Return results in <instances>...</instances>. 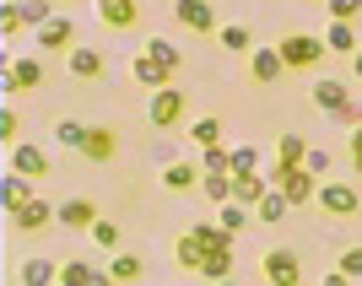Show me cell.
I'll use <instances>...</instances> for the list:
<instances>
[{
  "label": "cell",
  "instance_id": "obj_1",
  "mask_svg": "<svg viewBox=\"0 0 362 286\" xmlns=\"http://www.w3.org/2000/svg\"><path fill=\"white\" fill-rule=\"evenodd\" d=\"M276 54H281L287 71H308V65H319L330 49H325V38H314V32H287V38L276 44Z\"/></svg>",
  "mask_w": 362,
  "mask_h": 286
},
{
  "label": "cell",
  "instance_id": "obj_2",
  "mask_svg": "<svg viewBox=\"0 0 362 286\" xmlns=\"http://www.w3.org/2000/svg\"><path fill=\"white\" fill-rule=\"evenodd\" d=\"M325 216H357L362 211V189H351V184H341V179H330V184H319V200H314Z\"/></svg>",
  "mask_w": 362,
  "mask_h": 286
},
{
  "label": "cell",
  "instance_id": "obj_3",
  "mask_svg": "<svg viewBox=\"0 0 362 286\" xmlns=\"http://www.w3.org/2000/svg\"><path fill=\"white\" fill-rule=\"evenodd\" d=\"M271 189H281V195H287L292 211H298V205H308V200H319V179L308 173V167H298V173H281V167H276V173H271Z\"/></svg>",
  "mask_w": 362,
  "mask_h": 286
},
{
  "label": "cell",
  "instance_id": "obj_4",
  "mask_svg": "<svg viewBox=\"0 0 362 286\" xmlns=\"http://www.w3.org/2000/svg\"><path fill=\"white\" fill-rule=\"evenodd\" d=\"M44 87V60H11L0 76V97H16V92H38Z\"/></svg>",
  "mask_w": 362,
  "mask_h": 286
},
{
  "label": "cell",
  "instance_id": "obj_5",
  "mask_svg": "<svg viewBox=\"0 0 362 286\" xmlns=\"http://www.w3.org/2000/svg\"><path fill=\"white\" fill-rule=\"evenodd\" d=\"M259 275H265L271 286H298L303 281V265H298L292 249H271V254L259 259Z\"/></svg>",
  "mask_w": 362,
  "mask_h": 286
},
{
  "label": "cell",
  "instance_id": "obj_6",
  "mask_svg": "<svg viewBox=\"0 0 362 286\" xmlns=\"http://www.w3.org/2000/svg\"><path fill=\"white\" fill-rule=\"evenodd\" d=\"M146 119L157 124V130H173V124L184 119V92H179V87H163V92H151V103H146Z\"/></svg>",
  "mask_w": 362,
  "mask_h": 286
},
{
  "label": "cell",
  "instance_id": "obj_7",
  "mask_svg": "<svg viewBox=\"0 0 362 286\" xmlns=\"http://www.w3.org/2000/svg\"><path fill=\"white\" fill-rule=\"evenodd\" d=\"M206 254H211V243H206V232H200V227H189V232L173 243V265H179V270H189V275H200Z\"/></svg>",
  "mask_w": 362,
  "mask_h": 286
},
{
  "label": "cell",
  "instance_id": "obj_8",
  "mask_svg": "<svg viewBox=\"0 0 362 286\" xmlns=\"http://www.w3.org/2000/svg\"><path fill=\"white\" fill-rule=\"evenodd\" d=\"M87 162H114L119 157V130H108V124H92L87 130V146H81Z\"/></svg>",
  "mask_w": 362,
  "mask_h": 286
},
{
  "label": "cell",
  "instance_id": "obj_9",
  "mask_svg": "<svg viewBox=\"0 0 362 286\" xmlns=\"http://www.w3.org/2000/svg\"><path fill=\"white\" fill-rule=\"evenodd\" d=\"M281 76H287V65H281L276 49H255V54H249V81H255V87H276Z\"/></svg>",
  "mask_w": 362,
  "mask_h": 286
},
{
  "label": "cell",
  "instance_id": "obj_10",
  "mask_svg": "<svg viewBox=\"0 0 362 286\" xmlns=\"http://www.w3.org/2000/svg\"><path fill=\"white\" fill-rule=\"evenodd\" d=\"M173 16H179L189 32H222V28H216V6H206V0H179Z\"/></svg>",
  "mask_w": 362,
  "mask_h": 286
},
{
  "label": "cell",
  "instance_id": "obj_11",
  "mask_svg": "<svg viewBox=\"0 0 362 286\" xmlns=\"http://www.w3.org/2000/svg\"><path fill=\"white\" fill-rule=\"evenodd\" d=\"M11 173H22V179H44V173H49V151L44 146H33V141H22V146H16L11 151Z\"/></svg>",
  "mask_w": 362,
  "mask_h": 286
},
{
  "label": "cell",
  "instance_id": "obj_12",
  "mask_svg": "<svg viewBox=\"0 0 362 286\" xmlns=\"http://www.w3.org/2000/svg\"><path fill=\"white\" fill-rule=\"evenodd\" d=\"M54 211H60V205H49V200L33 195L22 211H11V227H16V232H44V227L54 222Z\"/></svg>",
  "mask_w": 362,
  "mask_h": 286
},
{
  "label": "cell",
  "instance_id": "obj_13",
  "mask_svg": "<svg viewBox=\"0 0 362 286\" xmlns=\"http://www.w3.org/2000/svg\"><path fill=\"white\" fill-rule=\"evenodd\" d=\"M54 222H60L65 232H92V227H98V205H92V200H65L60 211H54Z\"/></svg>",
  "mask_w": 362,
  "mask_h": 286
},
{
  "label": "cell",
  "instance_id": "obj_14",
  "mask_svg": "<svg viewBox=\"0 0 362 286\" xmlns=\"http://www.w3.org/2000/svg\"><path fill=\"white\" fill-rule=\"evenodd\" d=\"M308 151H314V146H308L298 130H287V136L276 141V167H281V173H298V167L308 162Z\"/></svg>",
  "mask_w": 362,
  "mask_h": 286
},
{
  "label": "cell",
  "instance_id": "obj_15",
  "mask_svg": "<svg viewBox=\"0 0 362 286\" xmlns=\"http://www.w3.org/2000/svg\"><path fill=\"white\" fill-rule=\"evenodd\" d=\"M98 22L114 28V32H124V28H136V22H141V6H136V0H103V6H98Z\"/></svg>",
  "mask_w": 362,
  "mask_h": 286
},
{
  "label": "cell",
  "instance_id": "obj_16",
  "mask_svg": "<svg viewBox=\"0 0 362 286\" xmlns=\"http://www.w3.org/2000/svg\"><path fill=\"white\" fill-rule=\"evenodd\" d=\"M71 38H76V22H71V16H54V22H44V28H38V49H44V54L71 49Z\"/></svg>",
  "mask_w": 362,
  "mask_h": 286
},
{
  "label": "cell",
  "instance_id": "obj_17",
  "mask_svg": "<svg viewBox=\"0 0 362 286\" xmlns=\"http://www.w3.org/2000/svg\"><path fill=\"white\" fill-rule=\"evenodd\" d=\"M130 76H136L141 87H151V92H163V87H173V71H168V65H157L146 54V49H141L136 54V65H130Z\"/></svg>",
  "mask_w": 362,
  "mask_h": 286
},
{
  "label": "cell",
  "instance_id": "obj_18",
  "mask_svg": "<svg viewBox=\"0 0 362 286\" xmlns=\"http://www.w3.org/2000/svg\"><path fill=\"white\" fill-rule=\"evenodd\" d=\"M271 195V179H259V173H249V179H233V205H243V211H259V200Z\"/></svg>",
  "mask_w": 362,
  "mask_h": 286
},
{
  "label": "cell",
  "instance_id": "obj_19",
  "mask_svg": "<svg viewBox=\"0 0 362 286\" xmlns=\"http://www.w3.org/2000/svg\"><path fill=\"white\" fill-rule=\"evenodd\" d=\"M28 200H33V184L22 179V173H6V179H0V205H6V216L22 211Z\"/></svg>",
  "mask_w": 362,
  "mask_h": 286
},
{
  "label": "cell",
  "instance_id": "obj_20",
  "mask_svg": "<svg viewBox=\"0 0 362 286\" xmlns=\"http://www.w3.org/2000/svg\"><path fill=\"white\" fill-rule=\"evenodd\" d=\"M65 65H71V76H81V81H98V76H103V54H98V49H81V44L65 54Z\"/></svg>",
  "mask_w": 362,
  "mask_h": 286
},
{
  "label": "cell",
  "instance_id": "obj_21",
  "mask_svg": "<svg viewBox=\"0 0 362 286\" xmlns=\"http://www.w3.org/2000/svg\"><path fill=\"white\" fill-rule=\"evenodd\" d=\"M108 275H114V286H136L141 275H146V265H141V254H130V249H124V254L108 259Z\"/></svg>",
  "mask_w": 362,
  "mask_h": 286
},
{
  "label": "cell",
  "instance_id": "obj_22",
  "mask_svg": "<svg viewBox=\"0 0 362 286\" xmlns=\"http://www.w3.org/2000/svg\"><path fill=\"white\" fill-rule=\"evenodd\" d=\"M200 179H206V173H200L195 162H173V167H163V189H179V195H184V189H195Z\"/></svg>",
  "mask_w": 362,
  "mask_h": 286
},
{
  "label": "cell",
  "instance_id": "obj_23",
  "mask_svg": "<svg viewBox=\"0 0 362 286\" xmlns=\"http://www.w3.org/2000/svg\"><path fill=\"white\" fill-rule=\"evenodd\" d=\"M49 281H60V265L44 254H33L28 265H22V286H49Z\"/></svg>",
  "mask_w": 362,
  "mask_h": 286
},
{
  "label": "cell",
  "instance_id": "obj_24",
  "mask_svg": "<svg viewBox=\"0 0 362 286\" xmlns=\"http://www.w3.org/2000/svg\"><path fill=\"white\" fill-rule=\"evenodd\" d=\"M200 275H206L211 286L233 281V249H211V254H206V265H200Z\"/></svg>",
  "mask_w": 362,
  "mask_h": 286
},
{
  "label": "cell",
  "instance_id": "obj_25",
  "mask_svg": "<svg viewBox=\"0 0 362 286\" xmlns=\"http://www.w3.org/2000/svg\"><path fill=\"white\" fill-rule=\"evenodd\" d=\"M325 49H330V54H351V60H357V32L346 28V22H330V32H325Z\"/></svg>",
  "mask_w": 362,
  "mask_h": 286
},
{
  "label": "cell",
  "instance_id": "obj_26",
  "mask_svg": "<svg viewBox=\"0 0 362 286\" xmlns=\"http://www.w3.org/2000/svg\"><path fill=\"white\" fill-rule=\"evenodd\" d=\"M189 141H195V146H206V151H216V146H222V119H211V114H206V119H195V124H189Z\"/></svg>",
  "mask_w": 362,
  "mask_h": 286
},
{
  "label": "cell",
  "instance_id": "obj_27",
  "mask_svg": "<svg viewBox=\"0 0 362 286\" xmlns=\"http://www.w3.org/2000/svg\"><path fill=\"white\" fill-rule=\"evenodd\" d=\"M227 162H233V179H249V173H259V146H233Z\"/></svg>",
  "mask_w": 362,
  "mask_h": 286
},
{
  "label": "cell",
  "instance_id": "obj_28",
  "mask_svg": "<svg viewBox=\"0 0 362 286\" xmlns=\"http://www.w3.org/2000/svg\"><path fill=\"white\" fill-rule=\"evenodd\" d=\"M87 130H92V124H81V119H60V124H54V141L71 146V151H81V146H87Z\"/></svg>",
  "mask_w": 362,
  "mask_h": 286
},
{
  "label": "cell",
  "instance_id": "obj_29",
  "mask_svg": "<svg viewBox=\"0 0 362 286\" xmlns=\"http://www.w3.org/2000/svg\"><path fill=\"white\" fill-rule=\"evenodd\" d=\"M87 238L98 243V249H108V254H124L119 249V222H108V216H98V227H92Z\"/></svg>",
  "mask_w": 362,
  "mask_h": 286
},
{
  "label": "cell",
  "instance_id": "obj_30",
  "mask_svg": "<svg viewBox=\"0 0 362 286\" xmlns=\"http://www.w3.org/2000/svg\"><path fill=\"white\" fill-rule=\"evenodd\" d=\"M216 38H222V49H227V54H255V44H249V28H243V22H233V28H222V32H216Z\"/></svg>",
  "mask_w": 362,
  "mask_h": 286
},
{
  "label": "cell",
  "instance_id": "obj_31",
  "mask_svg": "<svg viewBox=\"0 0 362 286\" xmlns=\"http://www.w3.org/2000/svg\"><path fill=\"white\" fill-rule=\"evenodd\" d=\"M292 211V205H287V195H281V189H271V195H265V200H259V222H265V227H276V222H281V216H287Z\"/></svg>",
  "mask_w": 362,
  "mask_h": 286
},
{
  "label": "cell",
  "instance_id": "obj_32",
  "mask_svg": "<svg viewBox=\"0 0 362 286\" xmlns=\"http://www.w3.org/2000/svg\"><path fill=\"white\" fill-rule=\"evenodd\" d=\"M206 200H211V205H233V179H227V173H206Z\"/></svg>",
  "mask_w": 362,
  "mask_h": 286
},
{
  "label": "cell",
  "instance_id": "obj_33",
  "mask_svg": "<svg viewBox=\"0 0 362 286\" xmlns=\"http://www.w3.org/2000/svg\"><path fill=\"white\" fill-rule=\"evenodd\" d=\"M16 136H22V114H16V108L11 103H6V108H0V141H6V146H22V141H16Z\"/></svg>",
  "mask_w": 362,
  "mask_h": 286
},
{
  "label": "cell",
  "instance_id": "obj_34",
  "mask_svg": "<svg viewBox=\"0 0 362 286\" xmlns=\"http://www.w3.org/2000/svg\"><path fill=\"white\" fill-rule=\"evenodd\" d=\"M22 28H33L28 6H6V11H0V32H6V38H16V32H22Z\"/></svg>",
  "mask_w": 362,
  "mask_h": 286
},
{
  "label": "cell",
  "instance_id": "obj_35",
  "mask_svg": "<svg viewBox=\"0 0 362 286\" xmlns=\"http://www.w3.org/2000/svg\"><path fill=\"white\" fill-rule=\"evenodd\" d=\"M146 54H151L157 65H168V71H179V65H184V54H179L173 44H168V38H151V44H146Z\"/></svg>",
  "mask_w": 362,
  "mask_h": 286
},
{
  "label": "cell",
  "instance_id": "obj_36",
  "mask_svg": "<svg viewBox=\"0 0 362 286\" xmlns=\"http://www.w3.org/2000/svg\"><path fill=\"white\" fill-rule=\"evenodd\" d=\"M303 167H308V173H314L319 184H330V173H335V157H330V151H325V146H314V151H308V162H303Z\"/></svg>",
  "mask_w": 362,
  "mask_h": 286
},
{
  "label": "cell",
  "instance_id": "obj_37",
  "mask_svg": "<svg viewBox=\"0 0 362 286\" xmlns=\"http://www.w3.org/2000/svg\"><path fill=\"white\" fill-rule=\"evenodd\" d=\"M92 281V265L87 259H71V265H60V286H87Z\"/></svg>",
  "mask_w": 362,
  "mask_h": 286
},
{
  "label": "cell",
  "instance_id": "obj_38",
  "mask_svg": "<svg viewBox=\"0 0 362 286\" xmlns=\"http://www.w3.org/2000/svg\"><path fill=\"white\" fill-rule=\"evenodd\" d=\"M216 227H227V232H243V227H249V211H243V205H222V222Z\"/></svg>",
  "mask_w": 362,
  "mask_h": 286
},
{
  "label": "cell",
  "instance_id": "obj_39",
  "mask_svg": "<svg viewBox=\"0 0 362 286\" xmlns=\"http://www.w3.org/2000/svg\"><path fill=\"white\" fill-rule=\"evenodd\" d=\"M335 270L346 275V281H351V275H362V243H357V249H346V254H341V265H335Z\"/></svg>",
  "mask_w": 362,
  "mask_h": 286
},
{
  "label": "cell",
  "instance_id": "obj_40",
  "mask_svg": "<svg viewBox=\"0 0 362 286\" xmlns=\"http://www.w3.org/2000/svg\"><path fill=\"white\" fill-rule=\"evenodd\" d=\"M357 11H362L357 0H330V22H346V28H351V16H357Z\"/></svg>",
  "mask_w": 362,
  "mask_h": 286
},
{
  "label": "cell",
  "instance_id": "obj_41",
  "mask_svg": "<svg viewBox=\"0 0 362 286\" xmlns=\"http://www.w3.org/2000/svg\"><path fill=\"white\" fill-rule=\"evenodd\" d=\"M351 167H357V179H362V124L351 130Z\"/></svg>",
  "mask_w": 362,
  "mask_h": 286
},
{
  "label": "cell",
  "instance_id": "obj_42",
  "mask_svg": "<svg viewBox=\"0 0 362 286\" xmlns=\"http://www.w3.org/2000/svg\"><path fill=\"white\" fill-rule=\"evenodd\" d=\"M319 286H351V281H346V275H341V270H330V275H325V281H319Z\"/></svg>",
  "mask_w": 362,
  "mask_h": 286
},
{
  "label": "cell",
  "instance_id": "obj_43",
  "mask_svg": "<svg viewBox=\"0 0 362 286\" xmlns=\"http://www.w3.org/2000/svg\"><path fill=\"white\" fill-rule=\"evenodd\" d=\"M87 286H114V275H108V270H92V281Z\"/></svg>",
  "mask_w": 362,
  "mask_h": 286
},
{
  "label": "cell",
  "instance_id": "obj_44",
  "mask_svg": "<svg viewBox=\"0 0 362 286\" xmlns=\"http://www.w3.org/2000/svg\"><path fill=\"white\" fill-rule=\"evenodd\" d=\"M351 76H357V81H362V49H357V60H351Z\"/></svg>",
  "mask_w": 362,
  "mask_h": 286
},
{
  "label": "cell",
  "instance_id": "obj_45",
  "mask_svg": "<svg viewBox=\"0 0 362 286\" xmlns=\"http://www.w3.org/2000/svg\"><path fill=\"white\" fill-rule=\"evenodd\" d=\"M222 286H238V281H222Z\"/></svg>",
  "mask_w": 362,
  "mask_h": 286
},
{
  "label": "cell",
  "instance_id": "obj_46",
  "mask_svg": "<svg viewBox=\"0 0 362 286\" xmlns=\"http://www.w3.org/2000/svg\"><path fill=\"white\" fill-rule=\"evenodd\" d=\"M298 286H303V281H298Z\"/></svg>",
  "mask_w": 362,
  "mask_h": 286
}]
</instances>
